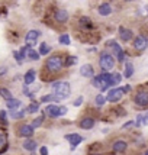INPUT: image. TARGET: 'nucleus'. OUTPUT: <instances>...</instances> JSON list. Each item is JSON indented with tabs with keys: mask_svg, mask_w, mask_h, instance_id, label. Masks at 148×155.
Instances as JSON below:
<instances>
[{
	"mask_svg": "<svg viewBox=\"0 0 148 155\" xmlns=\"http://www.w3.org/2000/svg\"><path fill=\"white\" fill-rule=\"evenodd\" d=\"M39 32L38 31H29L26 34V36H25V42H26V47H34L35 44H36V41H38V38H39Z\"/></svg>",
	"mask_w": 148,
	"mask_h": 155,
	"instance_id": "nucleus-7",
	"label": "nucleus"
},
{
	"mask_svg": "<svg viewBox=\"0 0 148 155\" xmlns=\"http://www.w3.org/2000/svg\"><path fill=\"white\" fill-rule=\"evenodd\" d=\"M134 100L138 107H141V109L148 107V91H138V93L135 94Z\"/></svg>",
	"mask_w": 148,
	"mask_h": 155,
	"instance_id": "nucleus-6",
	"label": "nucleus"
},
{
	"mask_svg": "<svg viewBox=\"0 0 148 155\" xmlns=\"http://www.w3.org/2000/svg\"><path fill=\"white\" fill-rule=\"evenodd\" d=\"M119 36H121V39H122V41L128 42V41L132 39L134 34H132V31H131V29H126V28L122 26L121 29H119Z\"/></svg>",
	"mask_w": 148,
	"mask_h": 155,
	"instance_id": "nucleus-14",
	"label": "nucleus"
},
{
	"mask_svg": "<svg viewBox=\"0 0 148 155\" xmlns=\"http://www.w3.org/2000/svg\"><path fill=\"white\" fill-rule=\"evenodd\" d=\"M92 84H93V87L100 88V87H102V77H100V75H97V77H94V78H93V81H92Z\"/></svg>",
	"mask_w": 148,
	"mask_h": 155,
	"instance_id": "nucleus-33",
	"label": "nucleus"
},
{
	"mask_svg": "<svg viewBox=\"0 0 148 155\" xmlns=\"http://www.w3.org/2000/svg\"><path fill=\"white\" fill-rule=\"evenodd\" d=\"M38 110H39V104H38L36 101L31 103L29 107H28V112H29V113H35V112H38Z\"/></svg>",
	"mask_w": 148,
	"mask_h": 155,
	"instance_id": "nucleus-29",
	"label": "nucleus"
},
{
	"mask_svg": "<svg viewBox=\"0 0 148 155\" xmlns=\"http://www.w3.org/2000/svg\"><path fill=\"white\" fill-rule=\"evenodd\" d=\"M49 51H51V48L48 47L45 42H42L39 45V55H47V54H49Z\"/></svg>",
	"mask_w": 148,
	"mask_h": 155,
	"instance_id": "nucleus-28",
	"label": "nucleus"
},
{
	"mask_svg": "<svg viewBox=\"0 0 148 155\" xmlns=\"http://www.w3.org/2000/svg\"><path fill=\"white\" fill-rule=\"evenodd\" d=\"M66 139L71 143V147H73V148H76L79 143L83 142V136H80L79 134H68V135H66Z\"/></svg>",
	"mask_w": 148,
	"mask_h": 155,
	"instance_id": "nucleus-12",
	"label": "nucleus"
},
{
	"mask_svg": "<svg viewBox=\"0 0 148 155\" xmlns=\"http://www.w3.org/2000/svg\"><path fill=\"white\" fill-rule=\"evenodd\" d=\"M142 117H144V115H140L138 116V119H136V125H138V126L142 123Z\"/></svg>",
	"mask_w": 148,
	"mask_h": 155,
	"instance_id": "nucleus-41",
	"label": "nucleus"
},
{
	"mask_svg": "<svg viewBox=\"0 0 148 155\" xmlns=\"http://www.w3.org/2000/svg\"><path fill=\"white\" fill-rule=\"evenodd\" d=\"M92 155H100V154H92Z\"/></svg>",
	"mask_w": 148,
	"mask_h": 155,
	"instance_id": "nucleus-47",
	"label": "nucleus"
},
{
	"mask_svg": "<svg viewBox=\"0 0 148 155\" xmlns=\"http://www.w3.org/2000/svg\"><path fill=\"white\" fill-rule=\"evenodd\" d=\"M25 115V112L22 110V112H10V116L13 117V119H20V117H23Z\"/></svg>",
	"mask_w": 148,
	"mask_h": 155,
	"instance_id": "nucleus-35",
	"label": "nucleus"
},
{
	"mask_svg": "<svg viewBox=\"0 0 148 155\" xmlns=\"http://www.w3.org/2000/svg\"><path fill=\"white\" fill-rule=\"evenodd\" d=\"M36 147H38V143L34 139H26V141L23 142V148L26 149V151H31V152H34L35 149H36Z\"/></svg>",
	"mask_w": 148,
	"mask_h": 155,
	"instance_id": "nucleus-21",
	"label": "nucleus"
},
{
	"mask_svg": "<svg viewBox=\"0 0 148 155\" xmlns=\"http://www.w3.org/2000/svg\"><path fill=\"white\" fill-rule=\"evenodd\" d=\"M62 60H61L60 55H52V57H49L47 60V64H45V67L49 73H58L61 68H62Z\"/></svg>",
	"mask_w": 148,
	"mask_h": 155,
	"instance_id": "nucleus-2",
	"label": "nucleus"
},
{
	"mask_svg": "<svg viewBox=\"0 0 148 155\" xmlns=\"http://www.w3.org/2000/svg\"><path fill=\"white\" fill-rule=\"evenodd\" d=\"M20 100H18V99H12V100H7L6 101V106H7V109L10 110V112H15L16 109H19L20 107Z\"/></svg>",
	"mask_w": 148,
	"mask_h": 155,
	"instance_id": "nucleus-19",
	"label": "nucleus"
},
{
	"mask_svg": "<svg viewBox=\"0 0 148 155\" xmlns=\"http://www.w3.org/2000/svg\"><path fill=\"white\" fill-rule=\"evenodd\" d=\"M79 23H80V26L87 28V29L93 28V22H92V19H90V18H86V16H81L80 20H79Z\"/></svg>",
	"mask_w": 148,
	"mask_h": 155,
	"instance_id": "nucleus-23",
	"label": "nucleus"
},
{
	"mask_svg": "<svg viewBox=\"0 0 148 155\" xmlns=\"http://www.w3.org/2000/svg\"><path fill=\"white\" fill-rule=\"evenodd\" d=\"M0 120L5 122V123H7V115L5 110H0Z\"/></svg>",
	"mask_w": 148,
	"mask_h": 155,
	"instance_id": "nucleus-38",
	"label": "nucleus"
},
{
	"mask_svg": "<svg viewBox=\"0 0 148 155\" xmlns=\"http://www.w3.org/2000/svg\"><path fill=\"white\" fill-rule=\"evenodd\" d=\"M97 12H99V15H102V16H109V15L112 13V7H110L109 3H103V5L99 6Z\"/></svg>",
	"mask_w": 148,
	"mask_h": 155,
	"instance_id": "nucleus-16",
	"label": "nucleus"
},
{
	"mask_svg": "<svg viewBox=\"0 0 148 155\" xmlns=\"http://www.w3.org/2000/svg\"><path fill=\"white\" fill-rule=\"evenodd\" d=\"M123 93H125V90L123 87H116V88H112L110 91L108 93V99L110 103H116V101H119L123 97Z\"/></svg>",
	"mask_w": 148,
	"mask_h": 155,
	"instance_id": "nucleus-5",
	"label": "nucleus"
},
{
	"mask_svg": "<svg viewBox=\"0 0 148 155\" xmlns=\"http://www.w3.org/2000/svg\"><path fill=\"white\" fill-rule=\"evenodd\" d=\"M106 97H103V94H99V96H96V104L97 106H103L105 103H106Z\"/></svg>",
	"mask_w": 148,
	"mask_h": 155,
	"instance_id": "nucleus-30",
	"label": "nucleus"
},
{
	"mask_svg": "<svg viewBox=\"0 0 148 155\" xmlns=\"http://www.w3.org/2000/svg\"><path fill=\"white\" fill-rule=\"evenodd\" d=\"M131 125H132V122H128V123H125V125H123V128H129Z\"/></svg>",
	"mask_w": 148,
	"mask_h": 155,
	"instance_id": "nucleus-45",
	"label": "nucleus"
},
{
	"mask_svg": "<svg viewBox=\"0 0 148 155\" xmlns=\"http://www.w3.org/2000/svg\"><path fill=\"white\" fill-rule=\"evenodd\" d=\"M41 155H48V149L45 148V147H42V148H41Z\"/></svg>",
	"mask_w": 148,
	"mask_h": 155,
	"instance_id": "nucleus-42",
	"label": "nucleus"
},
{
	"mask_svg": "<svg viewBox=\"0 0 148 155\" xmlns=\"http://www.w3.org/2000/svg\"><path fill=\"white\" fill-rule=\"evenodd\" d=\"M35 77H36V73H35V70H29L26 74H25V77H23V80H25V84H26V86L32 84V83L35 81Z\"/></svg>",
	"mask_w": 148,
	"mask_h": 155,
	"instance_id": "nucleus-20",
	"label": "nucleus"
},
{
	"mask_svg": "<svg viewBox=\"0 0 148 155\" xmlns=\"http://www.w3.org/2000/svg\"><path fill=\"white\" fill-rule=\"evenodd\" d=\"M6 71H7V67H0V75L6 74Z\"/></svg>",
	"mask_w": 148,
	"mask_h": 155,
	"instance_id": "nucleus-43",
	"label": "nucleus"
},
{
	"mask_svg": "<svg viewBox=\"0 0 148 155\" xmlns=\"http://www.w3.org/2000/svg\"><path fill=\"white\" fill-rule=\"evenodd\" d=\"M19 130H18V134H19L20 136H25V138H31V136L34 135V130L35 129L32 128V125H22V126H19Z\"/></svg>",
	"mask_w": 148,
	"mask_h": 155,
	"instance_id": "nucleus-9",
	"label": "nucleus"
},
{
	"mask_svg": "<svg viewBox=\"0 0 148 155\" xmlns=\"http://www.w3.org/2000/svg\"><path fill=\"white\" fill-rule=\"evenodd\" d=\"M70 42H71V39H70L68 35H61L60 36V44H62V45H70Z\"/></svg>",
	"mask_w": 148,
	"mask_h": 155,
	"instance_id": "nucleus-31",
	"label": "nucleus"
},
{
	"mask_svg": "<svg viewBox=\"0 0 148 155\" xmlns=\"http://www.w3.org/2000/svg\"><path fill=\"white\" fill-rule=\"evenodd\" d=\"M13 57H15V58H16V61H18L19 64H20V62H22V60H23V58H22V55H20V52H19V51H15V52H13Z\"/></svg>",
	"mask_w": 148,
	"mask_h": 155,
	"instance_id": "nucleus-39",
	"label": "nucleus"
},
{
	"mask_svg": "<svg viewBox=\"0 0 148 155\" xmlns=\"http://www.w3.org/2000/svg\"><path fill=\"white\" fill-rule=\"evenodd\" d=\"M80 74L83 75V77L92 78V77L94 75L93 65H90V64H84V65H81V67H80Z\"/></svg>",
	"mask_w": 148,
	"mask_h": 155,
	"instance_id": "nucleus-13",
	"label": "nucleus"
},
{
	"mask_svg": "<svg viewBox=\"0 0 148 155\" xmlns=\"http://www.w3.org/2000/svg\"><path fill=\"white\" fill-rule=\"evenodd\" d=\"M148 47V41L144 36H136L134 39V48L136 51H144Z\"/></svg>",
	"mask_w": 148,
	"mask_h": 155,
	"instance_id": "nucleus-10",
	"label": "nucleus"
},
{
	"mask_svg": "<svg viewBox=\"0 0 148 155\" xmlns=\"http://www.w3.org/2000/svg\"><path fill=\"white\" fill-rule=\"evenodd\" d=\"M45 113L49 115L51 117H60V116L67 113V107L66 106H57V104H49L45 109Z\"/></svg>",
	"mask_w": 148,
	"mask_h": 155,
	"instance_id": "nucleus-4",
	"label": "nucleus"
},
{
	"mask_svg": "<svg viewBox=\"0 0 148 155\" xmlns=\"http://www.w3.org/2000/svg\"><path fill=\"white\" fill-rule=\"evenodd\" d=\"M112 148H113L115 152H125L126 148H128V145H126V142L125 141H116Z\"/></svg>",
	"mask_w": 148,
	"mask_h": 155,
	"instance_id": "nucleus-17",
	"label": "nucleus"
},
{
	"mask_svg": "<svg viewBox=\"0 0 148 155\" xmlns=\"http://www.w3.org/2000/svg\"><path fill=\"white\" fill-rule=\"evenodd\" d=\"M99 64H100V68L103 71H110L115 65V58L108 52H103L100 55V60H99Z\"/></svg>",
	"mask_w": 148,
	"mask_h": 155,
	"instance_id": "nucleus-3",
	"label": "nucleus"
},
{
	"mask_svg": "<svg viewBox=\"0 0 148 155\" xmlns=\"http://www.w3.org/2000/svg\"><path fill=\"white\" fill-rule=\"evenodd\" d=\"M28 60H32V61H36L39 60V52H36V51H34L32 48H29L28 49Z\"/></svg>",
	"mask_w": 148,
	"mask_h": 155,
	"instance_id": "nucleus-25",
	"label": "nucleus"
},
{
	"mask_svg": "<svg viewBox=\"0 0 148 155\" xmlns=\"http://www.w3.org/2000/svg\"><path fill=\"white\" fill-rule=\"evenodd\" d=\"M119 83H121V74H119V73L112 74V86H116V84H119Z\"/></svg>",
	"mask_w": 148,
	"mask_h": 155,
	"instance_id": "nucleus-32",
	"label": "nucleus"
},
{
	"mask_svg": "<svg viewBox=\"0 0 148 155\" xmlns=\"http://www.w3.org/2000/svg\"><path fill=\"white\" fill-rule=\"evenodd\" d=\"M7 148V142H6V136L3 134H0V154H3Z\"/></svg>",
	"mask_w": 148,
	"mask_h": 155,
	"instance_id": "nucleus-27",
	"label": "nucleus"
},
{
	"mask_svg": "<svg viewBox=\"0 0 148 155\" xmlns=\"http://www.w3.org/2000/svg\"><path fill=\"white\" fill-rule=\"evenodd\" d=\"M42 122H44V116H39V117H36V119L32 122V128L36 129L38 126H41V125H42Z\"/></svg>",
	"mask_w": 148,
	"mask_h": 155,
	"instance_id": "nucleus-34",
	"label": "nucleus"
},
{
	"mask_svg": "<svg viewBox=\"0 0 148 155\" xmlns=\"http://www.w3.org/2000/svg\"><path fill=\"white\" fill-rule=\"evenodd\" d=\"M102 77V87L100 90L102 91H105V90H108V87L112 86V74H109V73H103L100 74Z\"/></svg>",
	"mask_w": 148,
	"mask_h": 155,
	"instance_id": "nucleus-11",
	"label": "nucleus"
},
{
	"mask_svg": "<svg viewBox=\"0 0 148 155\" xmlns=\"http://www.w3.org/2000/svg\"><path fill=\"white\" fill-rule=\"evenodd\" d=\"M106 45H112V47H113L112 49H113V52H115V55H116V60H118V61H121V62H122V61L125 60V54H123L122 48L119 47V45H118L115 41H109Z\"/></svg>",
	"mask_w": 148,
	"mask_h": 155,
	"instance_id": "nucleus-8",
	"label": "nucleus"
},
{
	"mask_svg": "<svg viewBox=\"0 0 148 155\" xmlns=\"http://www.w3.org/2000/svg\"><path fill=\"white\" fill-rule=\"evenodd\" d=\"M81 103H83V97H77V99H76V100H74V103H73V106H76V107H79V106H80Z\"/></svg>",
	"mask_w": 148,
	"mask_h": 155,
	"instance_id": "nucleus-40",
	"label": "nucleus"
},
{
	"mask_svg": "<svg viewBox=\"0 0 148 155\" xmlns=\"http://www.w3.org/2000/svg\"><path fill=\"white\" fill-rule=\"evenodd\" d=\"M94 126V119L93 117H83L80 120V128L81 129H86V130H89V129H92Z\"/></svg>",
	"mask_w": 148,
	"mask_h": 155,
	"instance_id": "nucleus-15",
	"label": "nucleus"
},
{
	"mask_svg": "<svg viewBox=\"0 0 148 155\" xmlns=\"http://www.w3.org/2000/svg\"><path fill=\"white\" fill-rule=\"evenodd\" d=\"M123 75H125L126 78H129V77H132V75H134V64H132L131 61H126V64H125V73H123Z\"/></svg>",
	"mask_w": 148,
	"mask_h": 155,
	"instance_id": "nucleus-22",
	"label": "nucleus"
},
{
	"mask_svg": "<svg viewBox=\"0 0 148 155\" xmlns=\"http://www.w3.org/2000/svg\"><path fill=\"white\" fill-rule=\"evenodd\" d=\"M52 91H54L52 94H55L61 100H64L70 96L71 88H70V84L66 81H55V83H52Z\"/></svg>",
	"mask_w": 148,
	"mask_h": 155,
	"instance_id": "nucleus-1",
	"label": "nucleus"
},
{
	"mask_svg": "<svg viewBox=\"0 0 148 155\" xmlns=\"http://www.w3.org/2000/svg\"><path fill=\"white\" fill-rule=\"evenodd\" d=\"M126 2H132V0H126Z\"/></svg>",
	"mask_w": 148,
	"mask_h": 155,
	"instance_id": "nucleus-48",
	"label": "nucleus"
},
{
	"mask_svg": "<svg viewBox=\"0 0 148 155\" xmlns=\"http://www.w3.org/2000/svg\"><path fill=\"white\" fill-rule=\"evenodd\" d=\"M0 96H2V97H3V99H5L6 101L7 100H12V99H13L12 93H10L7 88H0Z\"/></svg>",
	"mask_w": 148,
	"mask_h": 155,
	"instance_id": "nucleus-26",
	"label": "nucleus"
},
{
	"mask_svg": "<svg viewBox=\"0 0 148 155\" xmlns=\"http://www.w3.org/2000/svg\"><path fill=\"white\" fill-rule=\"evenodd\" d=\"M129 88H131L129 86H125V87H123V90H125V93H126V91H129Z\"/></svg>",
	"mask_w": 148,
	"mask_h": 155,
	"instance_id": "nucleus-46",
	"label": "nucleus"
},
{
	"mask_svg": "<svg viewBox=\"0 0 148 155\" xmlns=\"http://www.w3.org/2000/svg\"><path fill=\"white\" fill-rule=\"evenodd\" d=\"M76 62H77V58H76V57H68L67 61H66V65L70 67V65H73V64H76Z\"/></svg>",
	"mask_w": 148,
	"mask_h": 155,
	"instance_id": "nucleus-36",
	"label": "nucleus"
},
{
	"mask_svg": "<svg viewBox=\"0 0 148 155\" xmlns=\"http://www.w3.org/2000/svg\"><path fill=\"white\" fill-rule=\"evenodd\" d=\"M41 101H44V103H48V101H61V99H58L55 94H47V96H42L41 97Z\"/></svg>",
	"mask_w": 148,
	"mask_h": 155,
	"instance_id": "nucleus-24",
	"label": "nucleus"
},
{
	"mask_svg": "<svg viewBox=\"0 0 148 155\" xmlns=\"http://www.w3.org/2000/svg\"><path fill=\"white\" fill-rule=\"evenodd\" d=\"M142 123H144V125H148V115H144V117H142Z\"/></svg>",
	"mask_w": 148,
	"mask_h": 155,
	"instance_id": "nucleus-44",
	"label": "nucleus"
},
{
	"mask_svg": "<svg viewBox=\"0 0 148 155\" xmlns=\"http://www.w3.org/2000/svg\"><path fill=\"white\" fill-rule=\"evenodd\" d=\"M28 49H29V47H22L20 48V55H22V58H23V60H25V58H26V55H28Z\"/></svg>",
	"mask_w": 148,
	"mask_h": 155,
	"instance_id": "nucleus-37",
	"label": "nucleus"
},
{
	"mask_svg": "<svg viewBox=\"0 0 148 155\" xmlns=\"http://www.w3.org/2000/svg\"><path fill=\"white\" fill-rule=\"evenodd\" d=\"M54 19L57 20V22H66V20L68 19V13L66 12V10H57L54 13Z\"/></svg>",
	"mask_w": 148,
	"mask_h": 155,
	"instance_id": "nucleus-18",
	"label": "nucleus"
}]
</instances>
